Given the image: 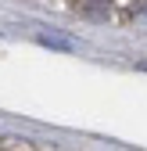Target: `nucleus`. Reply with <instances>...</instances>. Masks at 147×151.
Segmentation results:
<instances>
[{
    "instance_id": "obj_1",
    "label": "nucleus",
    "mask_w": 147,
    "mask_h": 151,
    "mask_svg": "<svg viewBox=\"0 0 147 151\" xmlns=\"http://www.w3.org/2000/svg\"><path fill=\"white\" fill-rule=\"evenodd\" d=\"M104 7H108V0H86V4H83V11H86V14H93V18L104 14Z\"/></svg>"
},
{
    "instance_id": "obj_2",
    "label": "nucleus",
    "mask_w": 147,
    "mask_h": 151,
    "mask_svg": "<svg viewBox=\"0 0 147 151\" xmlns=\"http://www.w3.org/2000/svg\"><path fill=\"white\" fill-rule=\"evenodd\" d=\"M40 43H47V47H61V50H68V47H72V43L58 40V36H40Z\"/></svg>"
},
{
    "instance_id": "obj_3",
    "label": "nucleus",
    "mask_w": 147,
    "mask_h": 151,
    "mask_svg": "<svg viewBox=\"0 0 147 151\" xmlns=\"http://www.w3.org/2000/svg\"><path fill=\"white\" fill-rule=\"evenodd\" d=\"M140 68H147V61H140Z\"/></svg>"
}]
</instances>
